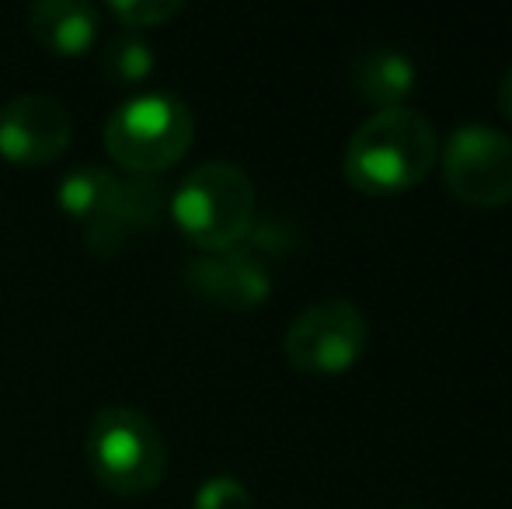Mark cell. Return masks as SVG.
Wrapping results in <instances>:
<instances>
[{"mask_svg": "<svg viewBox=\"0 0 512 509\" xmlns=\"http://www.w3.org/2000/svg\"><path fill=\"white\" fill-rule=\"evenodd\" d=\"M192 509H255V503H251V492L237 478L216 475L199 485Z\"/></svg>", "mask_w": 512, "mask_h": 509, "instance_id": "obj_15", "label": "cell"}, {"mask_svg": "<svg viewBox=\"0 0 512 509\" xmlns=\"http://www.w3.org/2000/svg\"><path fill=\"white\" fill-rule=\"evenodd\" d=\"M171 220L203 252H227L255 224V182L234 161H206L171 192Z\"/></svg>", "mask_w": 512, "mask_h": 509, "instance_id": "obj_2", "label": "cell"}, {"mask_svg": "<svg viewBox=\"0 0 512 509\" xmlns=\"http://www.w3.org/2000/svg\"><path fill=\"white\" fill-rule=\"evenodd\" d=\"M25 21L28 35L53 56H81L98 39V7L81 0H39Z\"/></svg>", "mask_w": 512, "mask_h": 509, "instance_id": "obj_10", "label": "cell"}, {"mask_svg": "<svg viewBox=\"0 0 512 509\" xmlns=\"http://www.w3.org/2000/svg\"><path fill=\"white\" fill-rule=\"evenodd\" d=\"M185 11L182 0H112L108 14L119 21L126 32H143V28H157L164 21L178 18Z\"/></svg>", "mask_w": 512, "mask_h": 509, "instance_id": "obj_14", "label": "cell"}, {"mask_svg": "<svg viewBox=\"0 0 512 509\" xmlns=\"http://www.w3.org/2000/svg\"><path fill=\"white\" fill-rule=\"evenodd\" d=\"M499 112L512 126V67L506 70V77H502V84H499Z\"/></svg>", "mask_w": 512, "mask_h": 509, "instance_id": "obj_16", "label": "cell"}, {"mask_svg": "<svg viewBox=\"0 0 512 509\" xmlns=\"http://www.w3.org/2000/svg\"><path fill=\"white\" fill-rule=\"evenodd\" d=\"M196 119L189 105L168 91H147L108 116L105 150L119 168L136 178H154L178 164L192 147Z\"/></svg>", "mask_w": 512, "mask_h": 509, "instance_id": "obj_4", "label": "cell"}, {"mask_svg": "<svg viewBox=\"0 0 512 509\" xmlns=\"http://www.w3.org/2000/svg\"><path fill=\"white\" fill-rule=\"evenodd\" d=\"M112 185H115L112 171L98 168V164H84V168H74L70 175H63V182L56 185V203H60V210L70 220L88 227L95 220V213L102 210Z\"/></svg>", "mask_w": 512, "mask_h": 509, "instance_id": "obj_12", "label": "cell"}, {"mask_svg": "<svg viewBox=\"0 0 512 509\" xmlns=\"http://www.w3.org/2000/svg\"><path fill=\"white\" fill-rule=\"evenodd\" d=\"M443 182L478 210L512 203V136L492 126H460L443 147Z\"/></svg>", "mask_w": 512, "mask_h": 509, "instance_id": "obj_6", "label": "cell"}, {"mask_svg": "<svg viewBox=\"0 0 512 509\" xmlns=\"http://www.w3.org/2000/svg\"><path fill=\"white\" fill-rule=\"evenodd\" d=\"M164 213V189L154 178H115L102 210L84 227V245L95 255H119L129 241L157 227Z\"/></svg>", "mask_w": 512, "mask_h": 509, "instance_id": "obj_8", "label": "cell"}, {"mask_svg": "<svg viewBox=\"0 0 512 509\" xmlns=\"http://www.w3.org/2000/svg\"><path fill=\"white\" fill-rule=\"evenodd\" d=\"M74 136L67 105L53 95H18L0 105V157L18 168L53 164Z\"/></svg>", "mask_w": 512, "mask_h": 509, "instance_id": "obj_7", "label": "cell"}, {"mask_svg": "<svg viewBox=\"0 0 512 509\" xmlns=\"http://www.w3.org/2000/svg\"><path fill=\"white\" fill-rule=\"evenodd\" d=\"M185 279H189V290L196 297H203L213 307H223V311H251L272 290L265 265L255 255L237 252V248L203 252L192 258Z\"/></svg>", "mask_w": 512, "mask_h": 509, "instance_id": "obj_9", "label": "cell"}, {"mask_svg": "<svg viewBox=\"0 0 512 509\" xmlns=\"http://www.w3.org/2000/svg\"><path fill=\"white\" fill-rule=\"evenodd\" d=\"M436 129L415 109L373 112L349 136L342 175L363 196H398L429 178L436 168Z\"/></svg>", "mask_w": 512, "mask_h": 509, "instance_id": "obj_1", "label": "cell"}, {"mask_svg": "<svg viewBox=\"0 0 512 509\" xmlns=\"http://www.w3.org/2000/svg\"><path fill=\"white\" fill-rule=\"evenodd\" d=\"M370 346V325L352 300L328 297L304 307L286 328V360L310 377H335L352 370Z\"/></svg>", "mask_w": 512, "mask_h": 509, "instance_id": "obj_5", "label": "cell"}, {"mask_svg": "<svg viewBox=\"0 0 512 509\" xmlns=\"http://www.w3.org/2000/svg\"><path fill=\"white\" fill-rule=\"evenodd\" d=\"M398 509H418V506H398Z\"/></svg>", "mask_w": 512, "mask_h": 509, "instance_id": "obj_17", "label": "cell"}, {"mask_svg": "<svg viewBox=\"0 0 512 509\" xmlns=\"http://www.w3.org/2000/svg\"><path fill=\"white\" fill-rule=\"evenodd\" d=\"M91 475L112 496L140 499L161 485L168 471V443L147 412L129 405H105L84 436Z\"/></svg>", "mask_w": 512, "mask_h": 509, "instance_id": "obj_3", "label": "cell"}, {"mask_svg": "<svg viewBox=\"0 0 512 509\" xmlns=\"http://www.w3.org/2000/svg\"><path fill=\"white\" fill-rule=\"evenodd\" d=\"M102 74L112 84H140L154 74V49L140 32H126L105 42L102 49Z\"/></svg>", "mask_w": 512, "mask_h": 509, "instance_id": "obj_13", "label": "cell"}, {"mask_svg": "<svg viewBox=\"0 0 512 509\" xmlns=\"http://www.w3.org/2000/svg\"><path fill=\"white\" fill-rule=\"evenodd\" d=\"M352 91L366 105L401 109V102L415 91V63L398 49H373L352 63Z\"/></svg>", "mask_w": 512, "mask_h": 509, "instance_id": "obj_11", "label": "cell"}]
</instances>
